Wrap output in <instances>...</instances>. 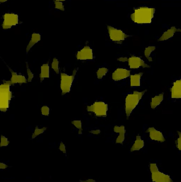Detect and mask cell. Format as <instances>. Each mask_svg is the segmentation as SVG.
Here are the masks:
<instances>
[{"label":"cell","mask_w":181,"mask_h":182,"mask_svg":"<svg viewBox=\"0 0 181 182\" xmlns=\"http://www.w3.org/2000/svg\"><path fill=\"white\" fill-rule=\"evenodd\" d=\"M156 46H149L145 49L144 55H145V57L147 58V60L149 62L152 61V58L151 57V54L156 49Z\"/></svg>","instance_id":"obj_22"},{"label":"cell","mask_w":181,"mask_h":182,"mask_svg":"<svg viewBox=\"0 0 181 182\" xmlns=\"http://www.w3.org/2000/svg\"><path fill=\"white\" fill-rule=\"evenodd\" d=\"M76 58L78 60H92L94 58L92 49L89 46H85L77 53Z\"/></svg>","instance_id":"obj_9"},{"label":"cell","mask_w":181,"mask_h":182,"mask_svg":"<svg viewBox=\"0 0 181 182\" xmlns=\"http://www.w3.org/2000/svg\"><path fill=\"white\" fill-rule=\"evenodd\" d=\"M59 150L60 151H62L63 153L64 154H66V146L65 144L63 142H61L60 143V146H59Z\"/></svg>","instance_id":"obj_32"},{"label":"cell","mask_w":181,"mask_h":182,"mask_svg":"<svg viewBox=\"0 0 181 182\" xmlns=\"http://www.w3.org/2000/svg\"><path fill=\"white\" fill-rule=\"evenodd\" d=\"M50 76L49 64L46 63L42 65L40 69V80L42 82L44 79L49 78Z\"/></svg>","instance_id":"obj_19"},{"label":"cell","mask_w":181,"mask_h":182,"mask_svg":"<svg viewBox=\"0 0 181 182\" xmlns=\"http://www.w3.org/2000/svg\"><path fill=\"white\" fill-rule=\"evenodd\" d=\"M82 182H95V180H93V179H90L88 180H81Z\"/></svg>","instance_id":"obj_36"},{"label":"cell","mask_w":181,"mask_h":182,"mask_svg":"<svg viewBox=\"0 0 181 182\" xmlns=\"http://www.w3.org/2000/svg\"><path fill=\"white\" fill-rule=\"evenodd\" d=\"M8 1H9V0H0V3H3L7 2Z\"/></svg>","instance_id":"obj_37"},{"label":"cell","mask_w":181,"mask_h":182,"mask_svg":"<svg viewBox=\"0 0 181 182\" xmlns=\"http://www.w3.org/2000/svg\"><path fill=\"white\" fill-rule=\"evenodd\" d=\"M10 142L8 139L4 135H1L0 138V147H5L9 144Z\"/></svg>","instance_id":"obj_27"},{"label":"cell","mask_w":181,"mask_h":182,"mask_svg":"<svg viewBox=\"0 0 181 182\" xmlns=\"http://www.w3.org/2000/svg\"><path fill=\"white\" fill-rule=\"evenodd\" d=\"M55 7L56 9L59 10L60 11H64L65 10V7L64 6L63 3L62 1H57L56 0L55 1Z\"/></svg>","instance_id":"obj_29"},{"label":"cell","mask_w":181,"mask_h":182,"mask_svg":"<svg viewBox=\"0 0 181 182\" xmlns=\"http://www.w3.org/2000/svg\"><path fill=\"white\" fill-rule=\"evenodd\" d=\"M113 131L116 133H118V136L116 139V142L117 143L122 144L125 139L126 129L123 125L114 126Z\"/></svg>","instance_id":"obj_16"},{"label":"cell","mask_w":181,"mask_h":182,"mask_svg":"<svg viewBox=\"0 0 181 182\" xmlns=\"http://www.w3.org/2000/svg\"><path fill=\"white\" fill-rule=\"evenodd\" d=\"M87 111L93 113L96 116L105 117L107 116L108 106L103 102H96L90 106H87Z\"/></svg>","instance_id":"obj_5"},{"label":"cell","mask_w":181,"mask_h":182,"mask_svg":"<svg viewBox=\"0 0 181 182\" xmlns=\"http://www.w3.org/2000/svg\"><path fill=\"white\" fill-rule=\"evenodd\" d=\"M152 180L155 182H172V180L169 175L162 173L159 171L156 164L152 163L149 166Z\"/></svg>","instance_id":"obj_6"},{"label":"cell","mask_w":181,"mask_h":182,"mask_svg":"<svg viewBox=\"0 0 181 182\" xmlns=\"http://www.w3.org/2000/svg\"><path fill=\"white\" fill-rule=\"evenodd\" d=\"M19 16L14 13H6L3 16L2 27L7 30L16 26L19 23Z\"/></svg>","instance_id":"obj_8"},{"label":"cell","mask_w":181,"mask_h":182,"mask_svg":"<svg viewBox=\"0 0 181 182\" xmlns=\"http://www.w3.org/2000/svg\"><path fill=\"white\" fill-rule=\"evenodd\" d=\"M57 1H65V0H57Z\"/></svg>","instance_id":"obj_38"},{"label":"cell","mask_w":181,"mask_h":182,"mask_svg":"<svg viewBox=\"0 0 181 182\" xmlns=\"http://www.w3.org/2000/svg\"><path fill=\"white\" fill-rule=\"evenodd\" d=\"M108 72V69L107 68L104 67H100L96 72V77L98 79L101 80L105 76V75H107Z\"/></svg>","instance_id":"obj_23"},{"label":"cell","mask_w":181,"mask_h":182,"mask_svg":"<svg viewBox=\"0 0 181 182\" xmlns=\"http://www.w3.org/2000/svg\"><path fill=\"white\" fill-rule=\"evenodd\" d=\"M40 40H41V35L39 33H33L32 35H31L30 40L27 46L26 53H28L30 51V49L36 44H37L38 42H40Z\"/></svg>","instance_id":"obj_17"},{"label":"cell","mask_w":181,"mask_h":182,"mask_svg":"<svg viewBox=\"0 0 181 182\" xmlns=\"http://www.w3.org/2000/svg\"><path fill=\"white\" fill-rule=\"evenodd\" d=\"M143 73H139L130 75V86L131 87H137L140 86V80Z\"/></svg>","instance_id":"obj_21"},{"label":"cell","mask_w":181,"mask_h":182,"mask_svg":"<svg viewBox=\"0 0 181 182\" xmlns=\"http://www.w3.org/2000/svg\"><path fill=\"white\" fill-rule=\"evenodd\" d=\"M107 29L110 39L111 41L114 43L121 44L124 40H126L127 37H128V35L125 34L121 30H120L111 26H107Z\"/></svg>","instance_id":"obj_7"},{"label":"cell","mask_w":181,"mask_h":182,"mask_svg":"<svg viewBox=\"0 0 181 182\" xmlns=\"http://www.w3.org/2000/svg\"><path fill=\"white\" fill-rule=\"evenodd\" d=\"M7 167L8 166L7 165L0 162V169H5L7 168Z\"/></svg>","instance_id":"obj_34"},{"label":"cell","mask_w":181,"mask_h":182,"mask_svg":"<svg viewBox=\"0 0 181 182\" xmlns=\"http://www.w3.org/2000/svg\"><path fill=\"white\" fill-rule=\"evenodd\" d=\"M145 146V143L143 140L141 139L139 135H138L136 138L134 143L132 144V147L130 148L131 152L139 151L140 150L143 148Z\"/></svg>","instance_id":"obj_18"},{"label":"cell","mask_w":181,"mask_h":182,"mask_svg":"<svg viewBox=\"0 0 181 182\" xmlns=\"http://www.w3.org/2000/svg\"><path fill=\"white\" fill-rule=\"evenodd\" d=\"M51 68L55 71V72L58 75L60 73V67H59V61L56 58H54L53 62L51 63Z\"/></svg>","instance_id":"obj_25"},{"label":"cell","mask_w":181,"mask_h":182,"mask_svg":"<svg viewBox=\"0 0 181 182\" xmlns=\"http://www.w3.org/2000/svg\"><path fill=\"white\" fill-rule=\"evenodd\" d=\"M170 96L173 99L181 98V78L173 83L170 89Z\"/></svg>","instance_id":"obj_14"},{"label":"cell","mask_w":181,"mask_h":182,"mask_svg":"<svg viewBox=\"0 0 181 182\" xmlns=\"http://www.w3.org/2000/svg\"><path fill=\"white\" fill-rule=\"evenodd\" d=\"M118 60L120 62H127V61H128V58L125 57H120V58H118Z\"/></svg>","instance_id":"obj_35"},{"label":"cell","mask_w":181,"mask_h":182,"mask_svg":"<svg viewBox=\"0 0 181 182\" xmlns=\"http://www.w3.org/2000/svg\"><path fill=\"white\" fill-rule=\"evenodd\" d=\"M90 133L94 135H98L101 133V131L100 130H94L90 131Z\"/></svg>","instance_id":"obj_33"},{"label":"cell","mask_w":181,"mask_h":182,"mask_svg":"<svg viewBox=\"0 0 181 182\" xmlns=\"http://www.w3.org/2000/svg\"><path fill=\"white\" fill-rule=\"evenodd\" d=\"M155 9L153 7H142L135 10L131 15L130 18L133 22L139 25L149 24L154 18Z\"/></svg>","instance_id":"obj_1"},{"label":"cell","mask_w":181,"mask_h":182,"mask_svg":"<svg viewBox=\"0 0 181 182\" xmlns=\"http://www.w3.org/2000/svg\"><path fill=\"white\" fill-rule=\"evenodd\" d=\"M72 124L78 130V134H81L82 133V123L81 121L80 120H74L72 122Z\"/></svg>","instance_id":"obj_26"},{"label":"cell","mask_w":181,"mask_h":182,"mask_svg":"<svg viewBox=\"0 0 181 182\" xmlns=\"http://www.w3.org/2000/svg\"><path fill=\"white\" fill-rule=\"evenodd\" d=\"M164 99V93H161L159 95H156L152 98L150 102V107L155 109L161 104Z\"/></svg>","instance_id":"obj_20"},{"label":"cell","mask_w":181,"mask_h":182,"mask_svg":"<svg viewBox=\"0 0 181 182\" xmlns=\"http://www.w3.org/2000/svg\"><path fill=\"white\" fill-rule=\"evenodd\" d=\"M146 91V90L135 91L126 96L125 99V111L127 117L130 116L131 114L138 105Z\"/></svg>","instance_id":"obj_2"},{"label":"cell","mask_w":181,"mask_h":182,"mask_svg":"<svg viewBox=\"0 0 181 182\" xmlns=\"http://www.w3.org/2000/svg\"><path fill=\"white\" fill-rule=\"evenodd\" d=\"M147 133L149 137L152 140L158 142H163L165 141V139L161 131H158L154 128H149L147 130Z\"/></svg>","instance_id":"obj_12"},{"label":"cell","mask_w":181,"mask_h":182,"mask_svg":"<svg viewBox=\"0 0 181 182\" xmlns=\"http://www.w3.org/2000/svg\"><path fill=\"white\" fill-rule=\"evenodd\" d=\"M178 138L176 141V145L179 151H181V132H178Z\"/></svg>","instance_id":"obj_31"},{"label":"cell","mask_w":181,"mask_h":182,"mask_svg":"<svg viewBox=\"0 0 181 182\" xmlns=\"http://www.w3.org/2000/svg\"><path fill=\"white\" fill-rule=\"evenodd\" d=\"M9 81L0 85V111L6 112L9 108L10 102L12 98V93L10 90Z\"/></svg>","instance_id":"obj_3"},{"label":"cell","mask_w":181,"mask_h":182,"mask_svg":"<svg viewBox=\"0 0 181 182\" xmlns=\"http://www.w3.org/2000/svg\"><path fill=\"white\" fill-rule=\"evenodd\" d=\"M26 67H27V73L28 75L27 81L28 82H30L32 81V80L33 79L34 75H33V72L31 71L30 69L29 68L27 62V64H26Z\"/></svg>","instance_id":"obj_28"},{"label":"cell","mask_w":181,"mask_h":182,"mask_svg":"<svg viewBox=\"0 0 181 182\" xmlns=\"http://www.w3.org/2000/svg\"><path fill=\"white\" fill-rule=\"evenodd\" d=\"M128 66L131 69H137L140 67L148 68L150 66L139 57L132 56L128 58Z\"/></svg>","instance_id":"obj_10"},{"label":"cell","mask_w":181,"mask_h":182,"mask_svg":"<svg viewBox=\"0 0 181 182\" xmlns=\"http://www.w3.org/2000/svg\"><path fill=\"white\" fill-rule=\"evenodd\" d=\"M41 113L42 115L44 116H49L50 113V109L46 105H44L41 108Z\"/></svg>","instance_id":"obj_30"},{"label":"cell","mask_w":181,"mask_h":182,"mask_svg":"<svg viewBox=\"0 0 181 182\" xmlns=\"http://www.w3.org/2000/svg\"><path fill=\"white\" fill-rule=\"evenodd\" d=\"M181 33V29L177 28L175 27H172L167 30L163 33L161 36L158 39L159 42H164L172 39L176 33Z\"/></svg>","instance_id":"obj_15"},{"label":"cell","mask_w":181,"mask_h":182,"mask_svg":"<svg viewBox=\"0 0 181 182\" xmlns=\"http://www.w3.org/2000/svg\"><path fill=\"white\" fill-rule=\"evenodd\" d=\"M76 72H77V70L75 69L74 70L72 75H67L64 73H62L60 74V87L62 91V95H66L71 91L73 83L74 82Z\"/></svg>","instance_id":"obj_4"},{"label":"cell","mask_w":181,"mask_h":182,"mask_svg":"<svg viewBox=\"0 0 181 182\" xmlns=\"http://www.w3.org/2000/svg\"><path fill=\"white\" fill-rule=\"evenodd\" d=\"M46 130H47V128H46V127L42 128H38V127H36V128H35V129L33 131V135H32V137H31L32 139H34L39 135H40L42 133H44Z\"/></svg>","instance_id":"obj_24"},{"label":"cell","mask_w":181,"mask_h":182,"mask_svg":"<svg viewBox=\"0 0 181 182\" xmlns=\"http://www.w3.org/2000/svg\"><path fill=\"white\" fill-rule=\"evenodd\" d=\"M130 75V71L123 68H118L113 72L112 79L114 81H119L127 78Z\"/></svg>","instance_id":"obj_11"},{"label":"cell","mask_w":181,"mask_h":182,"mask_svg":"<svg viewBox=\"0 0 181 182\" xmlns=\"http://www.w3.org/2000/svg\"><path fill=\"white\" fill-rule=\"evenodd\" d=\"M7 67L9 68L11 74V79L9 81L11 85L16 84H25L28 82L27 79L25 78L24 76L22 75L17 74L16 72H15V71L11 69V68L9 67L8 66H7Z\"/></svg>","instance_id":"obj_13"}]
</instances>
